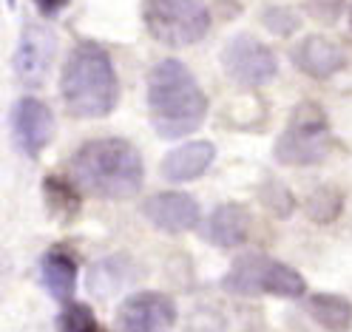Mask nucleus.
<instances>
[{"mask_svg":"<svg viewBox=\"0 0 352 332\" xmlns=\"http://www.w3.org/2000/svg\"><path fill=\"white\" fill-rule=\"evenodd\" d=\"M148 114L162 140L193 134L205 122V91L179 60H160L148 74Z\"/></svg>","mask_w":352,"mask_h":332,"instance_id":"f257e3e1","label":"nucleus"},{"mask_svg":"<svg viewBox=\"0 0 352 332\" xmlns=\"http://www.w3.org/2000/svg\"><path fill=\"white\" fill-rule=\"evenodd\" d=\"M72 173L82 190L100 199H128L140 193L145 165L128 140L108 137L85 142L72 159Z\"/></svg>","mask_w":352,"mask_h":332,"instance_id":"f03ea898","label":"nucleus"},{"mask_svg":"<svg viewBox=\"0 0 352 332\" xmlns=\"http://www.w3.org/2000/svg\"><path fill=\"white\" fill-rule=\"evenodd\" d=\"M60 94L74 117L94 120L117 108L120 82L111 57L97 43H80L60 74Z\"/></svg>","mask_w":352,"mask_h":332,"instance_id":"7ed1b4c3","label":"nucleus"},{"mask_svg":"<svg viewBox=\"0 0 352 332\" xmlns=\"http://www.w3.org/2000/svg\"><path fill=\"white\" fill-rule=\"evenodd\" d=\"M142 14L151 37L173 49L199 43L210 29L202 0H142Z\"/></svg>","mask_w":352,"mask_h":332,"instance_id":"20e7f679","label":"nucleus"},{"mask_svg":"<svg viewBox=\"0 0 352 332\" xmlns=\"http://www.w3.org/2000/svg\"><path fill=\"white\" fill-rule=\"evenodd\" d=\"M327 153V117L316 102H301L293 111L290 128L276 142V157L284 165H316Z\"/></svg>","mask_w":352,"mask_h":332,"instance_id":"39448f33","label":"nucleus"},{"mask_svg":"<svg viewBox=\"0 0 352 332\" xmlns=\"http://www.w3.org/2000/svg\"><path fill=\"white\" fill-rule=\"evenodd\" d=\"M222 65L230 80H236L239 85H248V88L270 82L278 71L276 54L250 34H236L225 43Z\"/></svg>","mask_w":352,"mask_h":332,"instance_id":"423d86ee","label":"nucleus"},{"mask_svg":"<svg viewBox=\"0 0 352 332\" xmlns=\"http://www.w3.org/2000/svg\"><path fill=\"white\" fill-rule=\"evenodd\" d=\"M57 52V34L43 26V23H29L20 34L17 52H14V74L26 88L43 85L49 74V65Z\"/></svg>","mask_w":352,"mask_h":332,"instance_id":"0eeeda50","label":"nucleus"},{"mask_svg":"<svg viewBox=\"0 0 352 332\" xmlns=\"http://www.w3.org/2000/svg\"><path fill=\"white\" fill-rule=\"evenodd\" d=\"M122 332H170L176 324V307L162 293L128 296L117 313Z\"/></svg>","mask_w":352,"mask_h":332,"instance_id":"6e6552de","label":"nucleus"},{"mask_svg":"<svg viewBox=\"0 0 352 332\" xmlns=\"http://www.w3.org/2000/svg\"><path fill=\"white\" fill-rule=\"evenodd\" d=\"M12 131H14L17 145L29 157H37L54 137V114L49 111L46 102H40L34 97H23V100H17L12 111Z\"/></svg>","mask_w":352,"mask_h":332,"instance_id":"1a4fd4ad","label":"nucleus"},{"mask_svg":"<svg viewBox=\"0 0 352 332\" xmlns=\"http://www.w3.org/2000/svg\"><path fill=\"white\" fill-rule=\"evenodd\" d=\"M142 213L153 228H160L165 233H185L190 228L199 225V205L188 193H157L142 205Z\"/></svg>","mask_w":352,"mask_h":332,"instance_id":"9d476101","label":"nucleus"},{"mask_svg":"<svg viewBox=\"0 0 352 332\" xmlns=\"http://www.w3.org/2000/svg\"><path fill=\"white\" fill-rule=\"evenodd\" d=\"M290 57H293L298 71H304L307 77H316V80L333 77L336 71L344 69V63H346V57H344L338 43L327 40V37H318V34L304 37L298 46L293 49Z\"/></svg>","mask_w":352,"mask_h":332,"instance_id":"9b49d317","label":"nucleus"},{"mask_svg":"<svg viewBox=\"0 0 352 332\" xmlns=\"http://www.w3.org/2000/svg\"><path fill=\"white\" fill-rule=\"evenodd\" d=\"M202 236L216 247H239L250 236V213L241 205H222L216 208L208 221Z\"/></svg>","mask_w":352,"mask_h":332,"instance_id":"f8f14e48","label":"nucleus"},{"mask_svg":"<svg viewBox=\"0 0 352 332\" xmlns=\"http://www.w3.org/2000/svg\"><path fill=\"white\" fill-rule=\"evenodd\" d=\"M213 157H216V151L210 142H202V140L188 142L182 148L170 151L162 159V176L168 182H190L210 168Z\"/></svg>","mask_w":352,"mask_h":332,"instance_id":"ddd939ff","label":"nucleus"},{"mask_svg":"<svg viewBox=\"0 0 352 332\" xmlns=\"http://www.w3.org/2000/svg\"><path fill=\"white\" fill-rule=\"evenodd\" d=\"M40 276L46 290L54 301H69L74 296V281H77V264L63 247H54L43 256L40 261Z\"/></svg>","mask_w":352,"mask_h":332,"instance_id":"4468645a","label":"nucleus"},{"mask_svg":"<svg viewBox=\"0 0 352 332\" xmlns=\"http://www.w3.org/2000/svg\"><path fill=\"white\" fill-rule=\"evenodd\" d=\"M310 316L329 332H349L352 329V304L333 293H318L307 301Z\"/></svg>","mask_w":352,"mask_h":332,"instance_id":"2eb2a0df","label":"nucleus"},{"mask_svg":"<svg viewBox=\"0 0 352 332\" xmlns=\"http://www.w3.org/2000/svg\"><path fill=\"white\" fill-rule=\"evenodd\" d=\"M304 290H307V284L293 267H287V264H281V261H273V258H264L261 293L281 296V298H298V296H304Z\"/></svg>","mask_w":352,"mask_h":332,"instance_id":"dca6fc26","label":"nucleus"},{"mask_svg":"<svg viewBox=\"0 0 352 332\" xmlns=\"http://www.w3.org/2000/svg\"><path fill=\"white\" fill-rule=\"evenodd\" d=\"M267 256H241L230 273L225 276L222 287L233 296H258L261 293V267Z\"/></svg>","mask_w":352,"mask_h":332,"instance_id":"f3484780","label":"nucleus"},{"mask_svg":"<svg viewBox=\"0 0 352 332\" xmlns=\"http://www.w3.org/2000/svg\"><path fill=\"white\" fill-rule=\"evenodd\" d=\"M341 205H344V199H341L338 190L321 188V190H316L310 199H307L304 210H307V216H310L313 221H333L341 213Z\"/></svg>","mask_w":352,"mask_h":332,"instance_id":"a211bd4d","label":"nucleus"},{"mask_svg":"<svg viewBox=\"0 0 352 332\" xmlns=\"http://www.w3.org/2000/svg\"><path fill=\"white\" fill-rule=\"evenodd\" d=\"M43 188H46L49 208H52L54 213H65V216L77 213V208H80V199H77V193H74V188H72L69 182L57 179V176H49L46 185H43Z\"/></svg>","mask_w":352,"mask_h":332,"instance_id":"6ab92c4d","label":"nucleus"},{"mask_svg":"<svg viewBox=\"0 0 352 332\" xmlns=\"http://www.w3.org/2000/svg\"><path fill=\"white\" fill-rule=\"evenodd\" d=\"M57 324H60V332H105L85 304H72L69 309H63Z\"/></svg>","mask_w":352,"mask_h":332,"instance_id":"aec40b11","label":"nucleus"},{"mask_svg":"<svg viewBox=\"0 0 352 332\" xmlns=\"http://www.w3.org/2000/svg\"><path fill=\"white\" fill-rule=\"evenodd\" d=\"M261 23H264V29H267L270 34L287 37V34H293V32L301 26V20H298V14H296L293 9L273 6V9H267V12L261 14Z\"/></svg>","mask_w":352,"mask_h":332,"instance_id":"412c9836","label":"nucleus"},{"mask_svg":"<svg viewBox=\"0 0 352 332\" xmlns=\"http://www.w3.org/2000/svg\"><path fill=\"white\" fill-rule=\"evenodd\" d=\"M346 0H307V12H310L318 23H336V20L344 14Z\"/></svg>","mask_w":352,"mask_h":332,"instance_id":"4be33fe9","label":"nucleus"},{"mask_svg":"<svg viewBox=\"0 0 352 332\" xmlns=\"http://www.w3.org/2000/svg\"><path fill=\"white\" fill-rule=\"evenodd\" d=\"M264 205H267L273 213H278V216H290L296 202H293V196L284 190V188L267 185V188H264Z\"/></svg>","mask_w":352,"mask_h":332,"instance_id":"5701e85b","label":"nucleus"},{"mask_svg":"<svg viewBox=\"0 0 352 332\" xmlns=\"http://www.w3.org/2000/svg\"><path fill=\"white\" fill-rule=\"evenodd\" d=\"M69 3H72V0H34V6H37V12L43 17H54L57 12H63Z\"/></svg>","mask_w":352,"mask_h":332,"instance_id":"b1692460","label":"nucleus"},{"mask_svg":"<svg viewBox=\"0 0 352 332\" xmlns=\"http://www.w3.org/2000/svg\"><path fill=\"white\" fill-rule=\"evenodd\" d=\"M349 26H352V6H349Z\"/></svg>","mask_w":352,"mask_h":332,"instance_id":"393cba45","label":"nucleus"}]
</instances>
